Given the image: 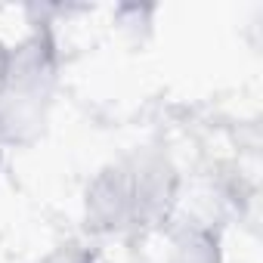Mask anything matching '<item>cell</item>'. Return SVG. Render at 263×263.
Segmentation results:
<instances>
[{
	"mask_svg": "<svg viewBox=\"0 0 263 263\" xmlns=\"http://www.w3.org/2000/svg\"><path fill=\"white\" fill-rule=\"evenodd\" d=\"M44 263H93V257H90L81 245H62V248H56Z\"/></svg>",
	"mask_w": 263,
	"mask_h": 263,
	"instance_id": "3",
	"label": "cell"
},
{
	"mask_svg": "<svg viewBox=\"0 0 263 263\" xmlns=\"http://www.w3.org/2000/svg\"><path fill=\"white\" fill-rule=\"evenodd\" d=\"M7 78H10V47L0 41V96L7 90Z\"/></svg>",
	"mask_w": 263,
	"mask_h": 263,
	"instance_id": "4",
	"label": "cell"
},
{
	"mask_svg": "<svg viewBox=\"0 0 263 263\" xmlns=\"http://www.w3.org/2000/svg\"><path fill=\"white\" fill-rule=\"evenodd\" d=\"M164 263H220L217 238L208 229H186L174 238Z\"/></svg>",
	"mask_w": 263,
	"mask_h": 263,
	"instance_id": "2",
	"label": "cell"
},
{
	"mask_svg": "<svg viewBox=\"0 0 263 263\" xmlns=\"http://www.w3.org/2000/svg\"><path fill=\"white\" fill-rule=\"evenodd\" d=\"M177 192V177L161 155L124 158L90 183L87 189V220L99 232L137 229L161 214H167Z\"/></svg>",
	"mask_w": 263,
	"mask_h": 263,
	"instance_id": "1",
	"label": "cell"
}]
</instances>
